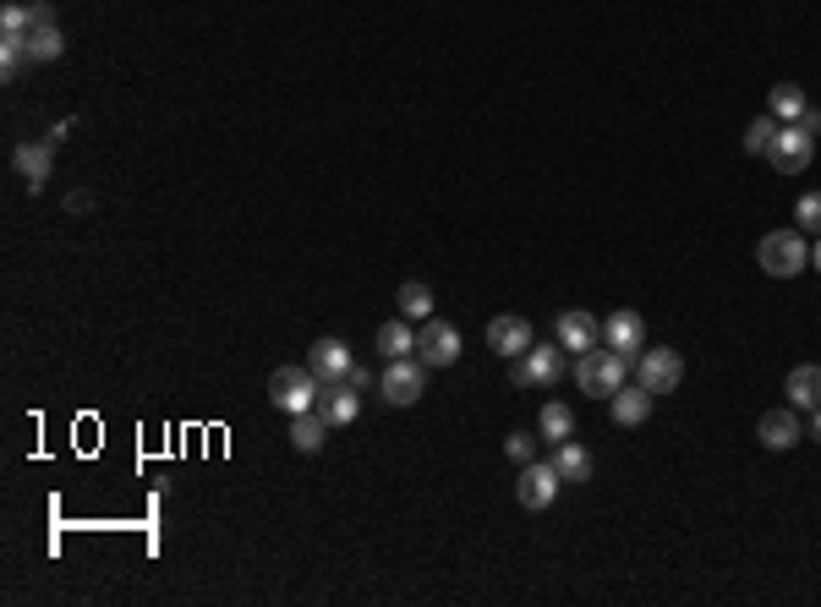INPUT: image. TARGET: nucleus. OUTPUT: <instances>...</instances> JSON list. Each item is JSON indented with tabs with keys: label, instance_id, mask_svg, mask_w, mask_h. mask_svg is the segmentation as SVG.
I'll use <instances>...</instances> for the list:
<instances>
[{
	"label": "nucleus",
	"instance_id": "f257e3e1",
	"mask_svg": "<svg viewBox=\"0 0 821 607\" xmlns=\"http://www.w3.org/2000/svg\"><path fill=\"white\" fill-rule=\"evenodd\" d=\"M636 361L630 356H619L614 345H597V350H586L581 361H575V383H581V394H592V400H614L619 389H625V372H630Z\"/></svg>",
	"mask_w": 821,
	"mask_h": 607
},
{
	"label": "nucleus",
	"instance_id": "f03ea898",
	"mask_svg": "<svg viewBox=\"0 0 821 607\" xmlns=\"http://www.w3.org/2000/svg\"><path fill=\"white\" fill-rule=\"evenodd\" d=\"M756 263H761V274H773V280H795V274H806V269H811V241H806V230L795 225V230H773V236H761Z\"/></svg>",
	"mask_w": 821,
	"mask_h": 607
},
{
	"label": "nucleus",
	"instance_id": "7ed1b4c3",
	"mask_svg": "<svg viewBox=\"0 0 821 607\" xmlns=\"http://www.w3.org/2000/svg\"><path fill=\"white\" fill-rule=\"evenodd\" d=\"M318 394H324V378H318L313 367H280V372L269 378V405H274V411H285V416L313 411V405H318Z\"/></svg>",
	"mask_w": 821,
	"mask_h": 607
},
{
	"label": "nucleus",
	"instance_id": "20e7f679",
	"mask_svg": "<svg viewBox=\"0 0 821 607\" xmlns=\"http://www.w3.org/2000/svg\"><path fill=\"white\" fill-rule=\"evenodd\" d=\"M378 394L389 400V405H417L422 394H428V361L422 356H400V361H389L384 367V378H378Z\"/></svg>",
	"mask_w": 821,
	"mask_h": 607
},
{
	"label": "nucleus",
	"instance_id": "39448f33",
	"mask_svg": "<svg viewBox=\"0 0 821 607\" xmlns=\"http://www.w3.org/2000/svg\"><path fill=\"white\" fill-rule=\"evenodd\" d=\"M811 159H817V132H806L800 121H795V127H778V138H773V149H767V164H773L778 175H800Z\"/></svg>",
	"mask_w": 821,
	"mask_h": 607
},
{
	"label": "nucleus",
	"instance_id": "423d86ee",
	"mask_svg": "<svg viewBox=\"0 0 821 607\" xmlns=\"http://www.w3.org/2000/svg\"><path fill=\"white\" fill-rule=\"evenodd\" d=\"M679 378H684V356H679V350H668V345H647V350L636 356V383H647L652 394H673V389H679Z\"/></svg>",
	"mask_w": 821,
	"mask_h": 607
},
{
	"label": "nucleus",
	"instance_id": "0eeeda50",
	"mask_svg": "<svg viewBox=\"0 0 821 607\" xmlns=\"http://www.w3.org/2000/svg\"><path fill=\"white\" fill-rule=\"evenodd\" d=\"M417 356L428 361V372H433V367H455V361H461V328L444 323V317L417 323Z\"/></svg>",
	"mask_w": 821,
	"mask_h": 607
},
{
	"label": "nucleus",
	"instance_id": "6e6552de",
	"mask_svg": "<svg viewBox=\"0 0 821 607\" xmlns=\"http://www.w3.org/2000/svg\"><path fill=\"white\" fill-rule=\"evenodd\" d=\"M559 465L553 459H531V465H520V481H515V498H520V509H531V514H542L553 498H559Z\"/></svg>",
	"mask_w": 821,
	"mask_h": 607
},
{
	"label": "nucleus",
	"instance_id": "1a4fd4ad",
	"mask_svg": "<svg viewBox=\"0 0 821 607\" xmlns=\"http://www.w3.org/2000/svg\"><path fill=\"white\" fill-rule=\"evenodd\" d=\"M553 339H559L564 350H575V356H586V350H597V345H603V323H597L592 312H581V306H575V312H564V317H559V328H553Z\"/></svg>",
	"mask_w": 821,
	"mask_h": 607
},
{
	"label": "nucleus",
	"instance_id": "9d476101",
	"mask_svg": "<svg viewBox=\"0 0 821 607\" xmlns=\"http://www.w3.org/2000/svg\"><path fill=\"white\" fill-rule=\"evenodd\" d=\"M488 345L504 356V361H515V356H526L537 339H531V323H526V317L504 312V317H493V323H488Z\"/></svg>",
	"mask_w": 821,
	"mask_h": 607
},
{
	"label": "nucleus",
	"instance_id": "9b49d317",
	"mask_svg": "<svg viewBox=\"0 0 821 607\" xmlns=\"http://www.w3.org/2000/svg\"><path fill=\"white\" fill-rule=\"evenodd\" d=\"M318 416H324L328 427H350L356 416H361V394L339 378V383H324V394H318V405H313Z\"/></svg>",
	"mask_w": 821,
	"mask_h": 607
},
{
	"label": "nucleus",
	"instance_id": "f8f14e48",
	"mask_svg": "<svg viewBox=\"0 0 821 607\" xmlns=\"http://www.w3.org/2000/svg\"><path fill=\"white\" fill-rule=\"evenodd\" d=\"M307 367L324 378V383H339L356 361H350V345L345 339H334V334H324V339H313V350H307Z\"/></svg>",
	"mask_w": 821,
	"mask_h": 607
},
{
	"label": "nucleus",
	"instance_id": "ddd939ff",
	"mask_svg": "<svg viewBox=\"0 0 821 607\" xmlns=\"http://www.w3.org/2000/svg\"><path fill=\"white\" fill-rule=\"evenodd\" d=\"M603 345H614L619 356H630V361H636V356L647 350V323H641L636 312H614V317L603 323Z\"/></svg>",
	"mask_w": 821,
	"mask_h": 607
},
{
	"label": "nucleus",
	"instance_id": "4468645a",
	"mask_svg": "<svg viewBox=\"0 0 821 607\" xmlns=\"http://www.w3.org/2000/svg\"><path fill=\"white\" fill-rule=\"evenodd\" d=\"M11 164H17V175L28 181V192H44V181H50V170H55V149H50V143H17V149H11Z\"/></svg>",
	"mask_w": 821,
	"mask_h": 607
},
{
	"label": "nucleus",
	"instance_id": "2eb2a0df",
	"mask_svg": "<svg viewBox=\"0 0 821 607\" xmlns=\"http://www.w3.org/2000/svg\"><path fill=\"white\" fill-rule=\"evenodd\" d=\"M526 372H531V389H553L559 378H564V345L553 339V345H531L526 356Z\"/></svg>",
	"mask_w": 821,
	"mask_h": 607
},
{
	"label": "nucleus",
	"instance_id": "dca6fc26",
	"mask_svg": "<svg viewBox=\"0 0 821 607\" xmlns=\"http://www.w3.org/2000/svg\"><path fill=\"white\" fill-rule=\"evenodd\" d=\"M756 438H761V449H778V455H784V449H795V444L806 438V433H800L795 405H789V411H767V416H761V427H756Z\"/></svg>",
	"mask_w": 821,
	"mask_h": 607
},
{
	"label": "nucleus",
	"instance_id": "f3484780",
	"mask_svg": "<svg viewBox=\"0 0 821 607\" xmlns=\"http://www.w3.org/2000/svg\"><path fill=\"white\" fill-rule=\"evenodd\" d=\"M652 400H657V394L647 389V383H636V389L625 383V389L608 400V411H614V422H619V427H641V422L652 416Z\"/></svg>",
	"mask_w": 821,
	"mask_h": 607
},
{
	"label": "nucleus",
	"instance_id": "a211bd4d",
	"mask_svg": "<svg viewBox=\"0 0 821 607\" xmlns=\"http://www.w3.org/2000/svg\"><path fill=\"white\" fill-rule=\"evenodd\" d=\"M806 110H811V99H806V88H795V83H778V88L767 94V116H773L778 127H795Z\"/></svg>",
	"mask_w": 821,
	"mask_h": 607
},
{
	"label": "nucleus",
	"instance_id": "6ab92c4d",
	"mask_svg": "<svg viewBox=\"0 0 821 607\" xmlns=\"http://www.w3.org/2000/svg\"><path fill=\"white\" fill-rule=\"evenodd\" d=\"M378 350H384L389 361L417 356V323H411V317H389V323L378 328Z\"/></svg>",
	"mask_w": 821,
	"mask_h": 607
},
{
	"label": "nucleus",
	"instance_id": "aec40b11",
	"mask_svg": "<svg viewBox=\"0 0 821 607\" xmlns=\"http://www.w3.org/2000/svg\"><path fill=\"white\" fill-rule=\"evenodd\" d=\"M784 394H789L795 411H817L821 405V367H795L789 383H784Z\"/></svg>",
	"mask_w": 821,
	"mask_h": 607
},
{
	"label": "nucleus",
	"instance_id": "412c9836",
	"mask_svg": "<svg viewBox=\"0 0 821 607\" xmlns=\"http://www.w3.org/2000/svg\"><path fill=\"white\" fill-rule=\"evenodd\" d=\"M328 433H334V427H328L318 411H302V416H291V444H296V455H318Z\"/></svg>",
	"mask_w": 821,
	"mask_h": 607
},
{
	"label": "nucleus",
	"instance_id": "4be33fe9",
	"mask_svg": "<svg viewBox=\"0 0 821 607\" xmlns=\"http://www.w3.org/2000/svg\"><path fill=\"white\" fill-rule=\"evenodd\" d=\"M61 55H66V39H61L55 22L28 33V61H33V66H50V61H61Z\"/></svg>",
	"mask_w": 821,
	"mask_h": 607
},
{
	"label": "nucleus",
	"instance_id": "5701e85b",
	"mask_svg": "<svg viewBox=\"0 0 821 607\" xmlns=\"http://www.w3.org/2000/svg\"><path fill=\"white\" fill-rule=\"evenodd\" d=\"M537 427H542V444H564V438L575 433V411L559 405V400H548L542 416H537Z\"/></svg>",
	"mask_w": 821,
	"mask_h": 607
},
{
	"label": "nucleus",
	"instance_id": "b1692460",
	"mask_svg": "<svg viewBox=\"0 0 821 607\" xmlns=\"http://www.w3.org/2000/svg\"><path fill=\"white\" fill-rule=\"evenodd\" d=\"M553 465H559V476H564V481H586V476H592V455H586L581 444H570V438H564V444H553Z\"/></svg>",
	"mask_w": 821,
	"mask_h": 607
},
{
	"label": "nucleus",
	"instance_id": "393cba45",
	"mask_svg": "<svg viewBox=\"0 0 821 607\" xmlns=\"http://www.w3.org/2000/svg\"><path fill=\"white\" fill-rule=\"evenodd\" d=\"M22 66H33L28 61V33H0V77L11 83V77H22Z\"/></svg>",
	"mask_w": 821,
	"mask_h": 607
},
{
	"label": "nucleus",
	"instance_id": "a878e982",
	"mask_svg": "<svg viewBox=\"0 0 821 607\" xmlns=\"http://www.w3.org/2000/svg\"><path fill=\"white\" fill-rule=\"evenodd\" d=\"M395 306H400V317H411V323H428V317H433V291L411 280V285H400Z\"/></svg>",
	"mask_w": 821,
	"mask_h": 607
},
{
	"label": "nucleus",
	"instance_id": "bb28decb",
	"mask_svg": "<svg viewBox=\"0 0 821 607\" xmlns=\"http://www.w3.org/2000/svg\"><path fill=\"white\" fill-rule=\"evenodd\" d=\"M773 138H778V121H773V116H756V121L745 127V153H756V159H767V149H773Z\"/></svg>",
	"mask_w": 821,
	"mask_h": 607
},
{
	"label": "nucleus",
	"instance_id": "cd10ccee",
	"mask_svg": "<svg viewBox=\"0 0 821 607\" xmlns=\"http://www.w3.org/2000/svg\"><path fill=\"white\" fill-rule=\"evenodd\" d=\"M795 225H800L806 236H821V192H806V197L795 203Z\"/></svg>",
	"mask_w": 821,
	"mask_h": 607
},
{
	"label": "nucleus",
	"instance_id": "c85d7f7f",
	"mask_svg": "<svg viewBox=\"0 0 821 607\" xmlns=\"http://www.w3.org/2000/svg\"><path fill=\"white\" fill-rule=\"evenodd\" d=\"M0 33H33V6H6L0 11Z\"/></svg>",
	"mask_w": 821,
	"mask_h": 607
},
{
	"label": "nucleus",
	"instance_id": "c756f323",
	"mask_svg": "<svg viewBox=\"0 0 821 607\" xmlns=\"http://www.w3.org/2000/svg\"><path fill=\"white\" fill-rule=\"evenodd\" d=\"M504 455L515 459V465H531V459H537V438H531V433H509V438H504Z\"/></svg>",
	"mask_w": 821,
	"mask_h": 607
},
{
	"label": "nucleus",
	"instance_id": "7c9ffc66",
	"mask_svg": "<svg viewBox=\"0 0 821 607\" xmlns=\"http://www.w3.org/2000/svg\"><path fill=\"white\" fill-rule=\"evenodd\" d=\"M345 383H350L356 394H367V389H378V378H372V367H350V372H345Z\"/></svg>",
	"mask_w": 821,
	"mask_h": 607
},
{
	"label": "nucleus",
	"instance_id": "2f4dec72",
	"mask_svg": "<svg viewBox=\"0 0 821 607\" xmlns=\"http://www.w3.org/2000/svg\"><path fill=\"white\" fill-rule=\"evenodd\" d=\"M72 132H77V121H55V127L44 132V143H50V149H61V143H66Z\"/></svg>",
	"mask_w": 821,
	"mask_h": 607
},
{
	"label": "nucleus",
	"instance_id": "473e14b6",
	"mask_svg": "<svg viewBox=\"0 0 821 607\" xmlns=\"http://www.w3.org/2000/svg\"><path fill=\"white\" fill-rule=\"evenodd\" d=\"M509 383H515V389H531V372H526V361H520V356L509 361Z\"/></svg>",
	"mask_w": 821,
	"mask_h": 607
},
{
	"label": "nucleus",
	"instance_id": "72a5a7b5",
	"mask_svg": "<svg viewBox=\"0 0 821 607\" xmlns=\"http://www.w3.org/2000/svg\"><path fill=\"white\" fill-rule=\"evenodd\" d=\"M800 127H806V132H817V138H821V110H806V116H800Z\"/></svg>",
	"mask_w": 821,
	"mask_h": 607
},
{
	"label": "nucleus",
	"instance_id": "f704fd0d",
	"mask_svg": "<svg viewBox=\"0 0 821 607\" xmlns=\"http://www.w3.org/2000/svg\"><path fill=\"white\" fill-rule=\"evenodd\" d=\"M811 438H817V444H821V405H817V411H811Z\"/></svg>",
	"mask_w": 821,
	"mask_h": 607
},
{
	"label": "nucleus",
	"instance_id": "c9c22d12",
	"mask_svg": "<svg viewBox=\"0 0 821 607\" xmlns=\"http://www.w3.org/2000/svg\"><path fill=\"white\" fill-rule=\"evenodd\" d=\"M811 269L821 274V236H817V247H811Z\"/></svg>",
	"mask_w": 821,
	"mask_h": 607
}]
</instances>
